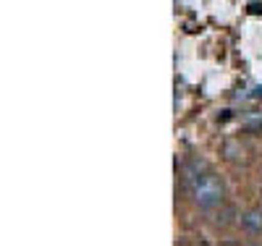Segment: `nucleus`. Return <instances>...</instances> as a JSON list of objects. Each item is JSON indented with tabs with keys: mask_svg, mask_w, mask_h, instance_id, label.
Listing matches in <instances>:
<instances>
[{
	"mask_svg": "<svg viewBox=\"0 0 262 246\" xmlns=\"http://www.w3.org/2000/svg\"><path fill=\"white\" fill-rule=\"evenodd\" d=\"M202 168H205V163L191 160L184 168V181H186V186H189L196 205H200L202 210H215L217 205H223L226 186H223V181L215 173H210V170L202 173Z\"/></svg>",
	"mask_w": 262,
	"mask_h": 246,
	"instance_id": "1",
	"label": "nucleus"
},
{
	"mask_svg": "<svg viewBox=\"0 0 262 246\" xmlns=\"http://www.w3.org/2000/svg\"><path fill=\"white\" fill-rule=\"evenodd\" d=\"M242 226L249 231V233H262V210H249L242 215Z\"/></svg>",
	"mask_w": 262,
	"mask_h": 246,
	"instance_id": "2",
	"label": "nucleus"
}]
</instances>
